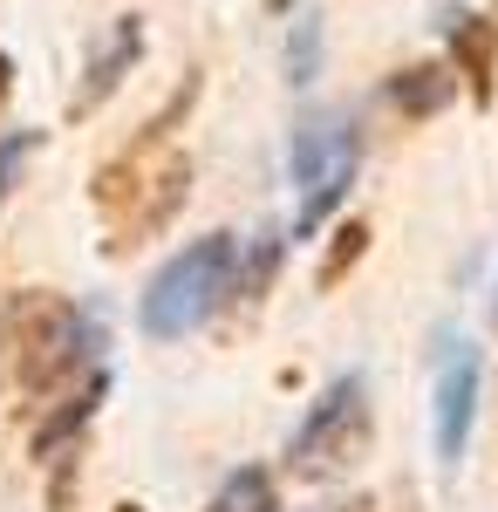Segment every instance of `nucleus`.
<instances>
[{"label": "nucleus", "instance_id": "nucleus-1", "mask_svg": "<svg viewBox=\"0 0 498 512\" xmlns=\"http://www.w3.org/2000/svg\"><path fill=\"white\" fill-rule=\"evenodd\" d=\"M103 349V315L76 308L55 287H21L0 308V383L14 396L41 403L48 390H62V376H76L82 362H96Z\"/></svg>", "mask_w": 498, "mask_h": 512}, {"label": "nucleus", "instance_id": "nucleus-2", "mask_svg": "<svg viewBox=\"0 0 498 512\" xmlns=\"http://www.w3.org/2000/svg\"><path fill=\"white\" fill-rule=\"evenodd\" d=\"M232 280H239V239L232 233H205L192 246H178L151 274V287H144L137 328L151 342H185L192 328H205V321L226 308Z\"/></svg>", "mask_w": 498, "mask_h": 512}, {"label": "nucleus", "instance_id": "nucleus-3", "mask_svg": "<svg viewBox=\"0 0 498 512\" xmlns=\"http://www.w3.org/2000/svg\"><path fill=\"white\" fill-rule=\"evenodd\" d=\"M185 192H192V158L185 151H164L151 164H144V151H130V158L103 164V178H96V205L110 212L103 253H137L144 239H157L185 212Z\"/></svg>", "mask_w": 498, "mask_h": 512}, {"label": "nucleus", "instance_id": "nucleus-4", "mask_svg": "<svg viewBox=\"0 0 498 512\" xmlns=\"http://www.w3.org/2000/svg\"><path fill=\"white\" fill-rule=\"evenodd\" d=\"M369 437H376V403H369V376L348 369L328 390L314 396V410L301 417V431L287 444V472L321 485V478H342L369 458Z\"/></svg>", "mask_w": 498, "mask_h": 512}, {"label": "nucleus", "instance_id": "nucleus-5", "mask_svg": "<svg viewBox=\"0 0 498 512\" xmlns=\"http://www.w3.org/2000/svg\"><path fill=\"white\" fill-rule=\"evenodd\" d=\"M355 164H362V137H355V117L348 110H307L294 123V192H301L294 233L301 239L328 226V212L355 185Z\"/></svg>", "mask_w": 498, "mask_h": 512}, {"label": "nucleus", "instance_id": "nucleus-6", "mask_svg": "<svg viewBox=\"0 0 498 512\" xmlns=\"http://www.w3.org/2000/svg\"><path fill=\"white\" fill-rule=\"evenodd\" d=\"M478 383H485V362L478 349L451 335L444 355H437V403H430V431H437V458L458 465L464 444H471V424H478Z\"/></svg>", "mask_w": 498, "mask_h": 512}, {"label": "nucleus", "instance_id": "nucleus-7", "mask_svg": "<svg viewBox=\"0 0 498 512\" xmlns=\"http://www.w3.org/2000/svg\"><path fill=\"white\" fill-rule=\"evenodd\" d=\"M444 41H451V76H464L471 103L485 110L498 89V21L492 14H471V7H451L444 14Z\"/></svg>", "mask_w": 498, "mask_h": 512}, {"label": "nucleus", "instance_id": "nucleus-8", "mask_svg": "<svg viewBox=\"0 0 498 512\" xmlns=\"http://www.w3.org/2000/svg\"><path fill=\"white\" fill-rule=\"evenodd\" d=\"M137 55H144V28H137V14H123L110 35L96 41V55H89V69H82V89H76V103H69V117L103 110V103H110V89L137 69Z\"/></svg>", "mask_w": 498, "mask_h": 512}, {"label": "nucleus", "instance_id": "nucleus-9", "mask_svg": "<svg viewBox=\"0 0 498 512\" xmlns=\"http://www.w3.org/2000/svg\"><path fill=\"white\" fill-rule=\"evenodd\" d=\"M458 96V76H451V62H410V69H396L383 82V103L396 110L403 123H430L444 103Z\"/></svg>", "mask_w": 498, "mask_h": 512}, {"label": "nucleus", "instance_id": "nucleus-10", "mask_svg": "<svg viewBox=\"0 0 498 512\" xmlns=\"http://www.w3.org/2000/svg\"><path fill=\"white\" fill-rule=\"evenodd\" d=\"M110 396V369H89L82 376V390L76 396H62L55 410H48V424L35 431V458H62V451H76V431L96 417V403Z\"/></svg>", "mask_w": 498, "mask_h": 512}, {"label": "nucleus", "instance_id": "nucleus-11", "mask_svg": "<svg viewBox=\"0 0 498 512\" xmlns=\"http://www.w3.org/2000/svg\"><path fill=\"white\" fill-rule=\"evenodd\" d=\"M212 512H280V485L267 465H239V472L212 492Z\"/></svg>", "mask_w": 498, "mask_h": 512}, {"label": "nucleus", "instance_id": "nucleus-12", "mask_svg": "<svg viewBox=\"0 0 498 512\" xmlns=\"http://www.w3.org/2000/svg\"><path fill=\"white\" fill-rule=\"evenodd\" d=\"M314 76H321V14L301 7V14H294V28H287V82L307 89Z\"/></svg>", "mask_w": 498, "mask_h": 512}, {"label": "nucleus", "instance_id": "nucleus-13", "mask_svg": "<svg viewBox=\"0 0 498 512\" xmlns=\"http://www.w3.org/2000/svg\"><path fill=\"white\" fill-rule=\"evenodd\" d=\"M280 260H287V239H280V226H267V233L253 239V253H246V267L232 280V294H239V301H260V287L280 274Z\"/></svg>", "mask_w": 498, "mask_h": 512}, {"label": "nucleus", "instance_id": "nucleus-14", "mask_svg": "<svg viewBox=\"0 0 498 512\" xmlns=\"http://www.w3.org/2000/svg\"><path fill=\"white\" fill-rule=\"evenodd\" d=\"M362 253H369V226H362V219H348L342 233H335V253H321V294H328V287H342L348 280V267H355V260H362Z\"/></svg>", "mask_w": 498, "mask_h": 512}, {"label": "nucleus", "instance_id": "nucleus-15", "mask_svg": "<svg viewBox=\"0 0 498 512\" xmlns=\"http://www.w3.org/2000/svg\"><path fill=\"white\" fill-rule=\"evenodd\" d=\"M41 130H7L0 137V205H7V192H14V178H21V164L35 158Z\"/></svg>", "mask_w": 498, "mask_h": 512}, {"label": "nucleus", "instance_id": "nucleus-16", "mask_svg": "<svg viewBox=\"0 0 498 512\" xmlns=\"http://www.w3.org/2000/svg\"><path fill=\"white\" fill-rule=\"evenodd\" d=\"M7 96H14V55L0 48V110H7Z\"/></svg>", "mask_w": 498, "mask_h": 512}, {"label": "nucleus", "instance_id": "nucleus-17", "mask_svg": "<svg viewBox=\"0 0 498 512\" xmlns=\"http://www.w3.org/2000/svg\"><path fill=\"white\" fill-rule=\"evenodd\" d=\"M342 512H376V506H369V499H355V506H342Z\"/></svg>", "mask_w": 498, "mask_h": 512}, {"label": "nucleus", "instance_id": "nucleus-18", "mask_svg": "<svg viewBox=\"0 0 498 512\" xmlns=\"http://www.w3.org/2000/svg\"><path fill=\"white\" fill-rule=\"evenodd\" d=\"M110 512H144V506H137V499H123V506H110Z\"/></svg>", "mask_w": 498, "mask_h": 512}, {"label": "nucleus", "instance_id": "nucleus-19", "mask_svg": "<svg viewBox=\"0 0 498 512\" xmlns=\"http://www.w3.org/2000/svg\"><path fill=\"white\" fill-rule=\"evenodd\" d=\"M492 328H498V280H492Z\"/></svg>", "mask_w": 498, "mask_h": 512}, {"label": "nucleus", "instance_id": "nucleus-20", "mask_svg": "<svg viewBox=\"0 0 498 512\" xmlns=\"http://www.w3.org/2000/svg\"><path fill=\"white\" fill-rule=\"evenodd\" d=\"M267 7H273V14H287V7H294V0H267Z\"/></svg>", "mask_w": 498, "mask_h": 512}]
</instances>
